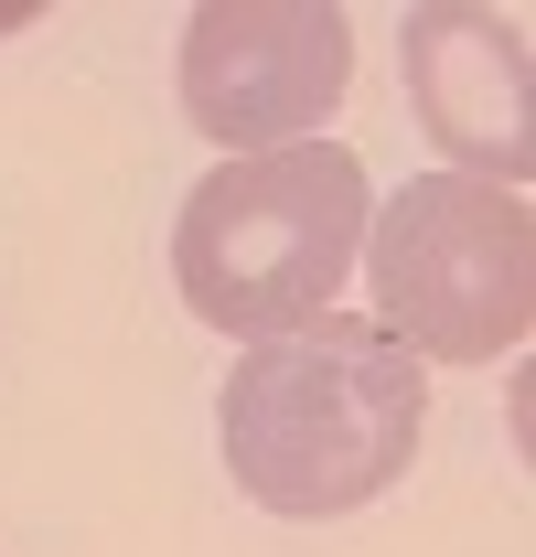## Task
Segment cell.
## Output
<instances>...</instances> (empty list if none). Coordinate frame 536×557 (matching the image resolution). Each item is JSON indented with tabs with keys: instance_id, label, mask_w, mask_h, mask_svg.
<instances>
[{
	"instance_id": "5",
	"label": "cell",
	"mask_w": 536,
	"mask_h": 557,
	"mask_svg": "<svg viewBox=\"0 0 536 557\" xmlns=\"http://www.w3.org/2000/svg\"><path fill=\"white\" fill-rule=\"evenodd\" d=\"M407 97L429 139L451 150V172L526 194L536 172V119H526V11H407Z\"/></svg>"
},
{
	"instance_id": "1",
	"label": "cell",
	"mask_w": 536,
	"mask_h": 557,
	"mask_svg": "<svg viewBox=\"0 0 536 557\" xmlns=\"http://www.w3.org/2000/svg\"><path fill=\"white\" fill-rule=\"evenodd\" d=\"M215 429H226V472L247 504L322 525L407 483L418 429H429V375L365 311H312L226 364Z\"/></svg>"
},
{
	"instance_id": "6",
	"label": "cell",
	"mask_w": 536,
	"mask_h": 557,
	"mask_svg": "<svg viewBox=\"0 0 536 557\" xmlns=\"http://www.w3.org/2000/svg\"><path fill=\"white\" fill-rule=\"evenodd\" d=\"M0 33H22V11H0Z\"/></svg>"
},
{
	"instance_id": "3",
	"label": "cell",
	"mask_w": 536,
	"mask_h": 557,
	"mask_svg": "<svg viewBox=\"0 0 536 557\" xmlns=\"http://www.w3.org/2000/svg\"><path fill=\"white\" fill-rule=\"evenodd\" d=\"M365 322L418 364H494L536 322V214L504 183L418 172L387 214H365Z\"/></svg>"
},
{
	"instance_id": "4",
	"label": "cell",
	"mask_w": 536,
	"mask_h": 557,
	"mask_svg": "<svg viewBox=\"0 0 536 557\" xmlns=\"http://www.w3.org/2000/svg\"><path fill=\"white\" fill-rule=\"evenodd\" d=\"M354 86V22L333 0H204L183 22V119L226 161L301 150Z\"/></svg>"
},
{
	"instance_id": "2",
	"label": "cell",
	"mask_w": 536,
	"mask_h": 557,
	"mask_svg": "<svg viewBox=\"0 0 536 557\" xmlns=\"http://www.w3.org/2000/svg\"><path fill=\"white\" fill-rule=\"evenodd\" d=\"M365 161L343 139H301V150H258V161H215L183 225H172V278L215 333H290L312 311H333L354 258H365Z\"/></svg>"
}]
</instances>
